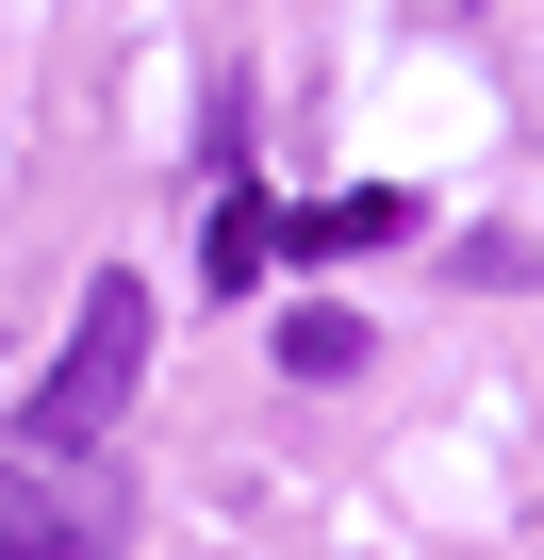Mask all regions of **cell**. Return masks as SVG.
Wrapping results in <instances>:
<instances>
[{
  "instance_id": "cell-1",
  "label": "cell",
  "mask_w": 544,
  "mask_h": 560,
  "mask_svg": "<svg viewBox=\"0 0 544 560\" xmlns=\"http://www.w3.org/2000/svg\"><path fill=\"white\" fill-rule=\"evenodd\" d=\"M132 380H149V280L100 264V298H83V330H67L50 396H34V445H100V429L132 412Z\"/></svg>"
},
{
  "instance_id": "cell-2",
  "label": "cell",
  "mask_w": 544,
  "mask_h": 560,
  "mask_svg": "<svg viewBox=\"0 0 544 560\" xmlns=\"http://www.w3.org/2000/svg\"><path fill=\"white\" fill-rule=\"evenodd\" d=\"M0 560H116V511H67V494H0Z\"/></svg>"
},
{
  "instance_id": "cell-3",
  "label": "cell",
  "mask_w": 544,
  "mask_h": 560,
  "mask_svg": "<svg viewBox=\"0 0 544 560\" xmlns=\"http://www.w3.org/2000/svg\"><path fill=\"white\" fill-rule=\"evenodd\" d=\"M396 231H413V198H380V182H363V198H314V214H281V247H314V264H331V247H396Z\"/></svg>"
},
{
  "instance_id": "cell-4",
  "label": "cell",
  "mask_w": 544,
  "mask_h": 560,
  "mask_svg": "<svg viewBox=\"0 0 544 560\" xmlns=\"http://www.w3.org/2000/svg\"><path fill=\"white\" fill-rule=\"evenodd\" d=\"M198 264H215V298H247V280L281 264V214H264V198L231 182V198H215V247H198Z\"/></svg>"
},
{
  "instance_id": "cell-5",
  "label": "cell",
  "mask_w": 544,
  "mask_h": 560,
  "mask_svg": "<svg viewBox=\"0 0 544 560\" xmlns=\"http://www.w3.org/2000/svg\"><path fill=\"white\" fill-rule=\"evenodd\" d=\"M281 363H298V380H347V363H363V314H331V298L281 314Z\"/></svg>"
}]
</instances>
